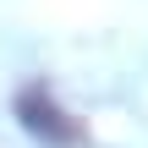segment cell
Wrapping results in <instances>:
<instances>
[{
    "label": "cell",
    "instance_id": "obj_1",
    "mask_svg": "<svg viewBox=\"0 0 148 148\" xmlns=\"http://www.w3.org/2000/svg\"><path fill=\"white\" fill-rule=\"evenodd\" d=\"M16 115H22V126H27L33 137H44V143H77V137H82V126H77L44 88H27V93L16 99Z\"/></svg>",
    "mask_w": 148,
    "mask_h": 148
}]
</instances>
